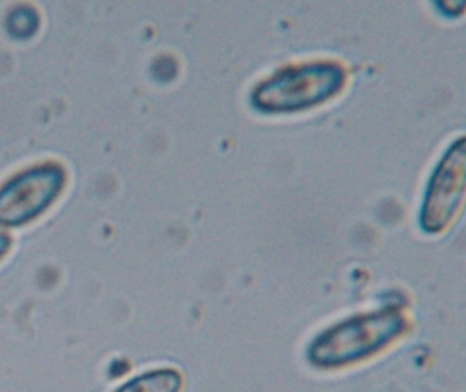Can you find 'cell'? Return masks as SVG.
<instances>
[{"label":"cell","instance_id":"6","mask_svg":"<svg viewBox=\"0 0 466 392\" xmlns=\"http://www.w3.org/2000/svg\"><path fill=\"white\" fill-rule=\"evenodd\" d=\"M11 246V240L7 237V236L0 233V259L7 254L8 249Z\"/></svg>","mask_w":466,"mask_h":392},{"label":"cell","instance_id":"4","mask_svg":"<svg viewBox=\"0 0 466 392\" xmlns=\"http://www.w3.org/2000/svg\"><path fill=\"white\" fill-rule=\"evenodd\" d=\"M65 175L56 166H40L14 177L0 190V225L15 226L44 210L59 194Z\"/></svg>","mask_w":466,"mask_h":392},{"label":"cell","instance_id":"2","mask_svg":"<svg viewBox=\"0 0 466 392\" xmlns=\"http://www.w3.org/2000/svg\"><path fill=\"white\" fill-rule=\"evenodd\" d=\"M393 325V317L386 314L347 320L320 334L309 347V358L320 368H336L360 360L386 341Z\"/></svg>","mask_w":466,"mask_h":392},{"label":"cell","instance_id":"3","mask_svg":"<svg viewBox=\"0 0 466 392\" xmlns=\"http://www.w3.org/2000/svg\"><path fill=\"white\" fill-rule=\"evenodd\" d=\"M466 196V136L453 142L434 169L424 197L421 219L429 230L443 229Z\"/></svg>","mask_w":466,"mask_h":392},{"label":"cell","instance_id":"5","mask_svg":"<svg viewBox=\"0 0 466 392\" xmlns=\"http://www.w3.org/2000/svg\"><path fill=\"white\" fill-rule=\"evenodd\" d=\"M183 377L175 369H156L123 385L115 392H180Z\"/></svg>","mask_w":466,"mask_h":392},{"label":"cell","instance_id":"1","mask_svg":"<svg viewBox=\"0 0 466 392\" xmlns=\"http://www.w3.org/2000/svg\"><path fill=\"white\" fill-rule=\"evenodd\" d=\"M341 67L333 63H311L285 68L255 89L254 101L268 111H295L320 103L339 89Z\"/></svg>","mask_w":466,"mask_h":392}]
</instances>
